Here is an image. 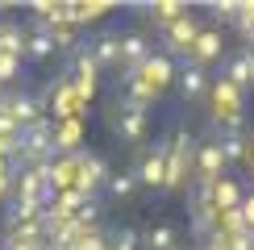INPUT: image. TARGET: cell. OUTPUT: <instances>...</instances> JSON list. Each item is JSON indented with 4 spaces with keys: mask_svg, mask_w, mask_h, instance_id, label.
<instances>
[{
    "mask_svg": "<svg viewBox=\"0 0 254 250\" xmlns=\"http://www.w3.org/2000/svg\"><path fill=\"white\" fill-rule=\"evenodd\" d=\"M0 175H8V159H0Z\"/></svg>",
    "mask_w": 254,
    "mask_h": 250,
    "instance_id": "cell-29",
    "label": "cell"
},
{
    "mask_svg": "<svg viewBox=\"0 0 254 250\" xmlns=\"http://www.w3.org/2000/svg\"><path fill=\"white\" fill-rule=\"evenodd\" d=\"M113 4H104V0H96V4H71V21H92V17H104Z\"/></svg>",
    "mask_w": 254,
    "mask_h": 250,
    "instance_id": "cell-18",
    "label": "cell"
},
{
    "mask_svg": "<svg viewBox=\"0 0 254 250\" xmlns=\"http://www.w3.org/2000/svg\"><path fill=\"white\" fill-rule=\"evenodd\" d=\"M25 50H29L34 59H46L50 50H55V38H50V29H46V34H34V38L25 42Z\"/></svg>",
    "mask_w": 254,
    "mask_h": 250,
    "instance_id": "cell-20",
    "label": "cell"
},
{
    "mask_svg": "<svg viewBox=\"0 0 254 250\" xmlns=\"http://www.w3.org/2000/svg\"><path fill=\"white\" fill-rule=\"evenodd\" d=\"M184 13H188V8H184V4H175V0H163V4H150V17H154V21H158L163 29L171 25V21H179Z\"/></svg>",
    "mask_w": 254,
    "mask_h": 250,
    "instance_id": "cell-17",
    "label": "cell"
},
{
    "mask_svg": "<svg viewBox=\"0 0 254 250\" xmlns=\"http://www.w3.org/2000/svg\"><path fill=\"white\" fill-rule=\"evenodd\" d=\"M192 146H196L192 133H175L171 150H167V175H163V188H167V192H175V188L188 180V159H192Z\"/></svg>",
    "mask_w": 254,
    "mask_h": 250,
    "instance_id": "cell-2",
    "label": "cell"
},
{
    "mask_svg": "<svg viewBox=\"0 0 254 250\" xmlns=\"http://www.w3.org/2000/svg\"><path fill=\"white\" fill-rule=\"evenodd\" d=\"M163 175H167V150H163V146H154V150L142 159V167L133 171V180L146 184V188H163Z\"/></svg>",
    "mask_w": 254,
    "mask_h": 250,
    "instance_id": "cell-9",
    "label": "cell"
},
{
    "mask_svg": "<svg viewBox=\"0 0 254 250\" xmlns=\"http://www.w3.org/2000/svg\"><path fill=\"white\" fill-rule=\"evenodd\" d=\"M221 154H225V163H238V159H246V138L229 133V138L221 142Z\"/></svg>",
    "mask_w": 254,
    "mask_h": 250,
    "instance_id": "cell-19",
    "label": "cell"
},
{
    "mask_svg": "<svg viewBox=\"0 0 254 250\" xmlns=\"http://www.w3.org/2000/svg\"><path fill=\"white\" fill-rule=\"evenodd\" d=\"M133 75H137V79H142L146 88H150L154 96H158V92H163L167 83L175 79V67H171V59H163V55H150V59L142 62V67L133 71Z\"/></svg>",
    "mask_w": 254,
    "mask_h": 250,
    "instance_id": "cell-4",
    "label": "cell"
},
{
    "mask_svg": "<svg viewBox=\"0 0 254 250\" xmlns=\"http://www.w3.org/2000/svg\"><path fill=\"white\" fill-rule=\"evenodd\" d=\"M150 59V42H146L142 34H121V62H125V71H133L142 67V62Z\"/></svg>",
    "mask_w": 254,
    "mask_h": 250,
    "instance_id": "cell-13",
    "label": "cell"
},
{
    "mask_svg": "<svg viewBox=\"0 0 254 250\" xmlns=\"http://www.w3.org/2000/svg\"><path fill=\"white\" fill-rule=\"evenodd\" d=\"M150 250H175V229L171 225L150 229Z\"/></svg>",
    "mask_w": 254,
    "mask_h": 250,
    "instance_id": "cell-21",
    "label": "cell"
},
{
    "mask_svg": "<svg viewBox=\"0 0 254 250\" xmlns=\"http://www.w3.org/2000/svg\"><path fill=\"white\" fill-rule=\"evenodd\" d=\"M83 50L92 55L96 67H117V62H121V38H117V34H96Z\"/></svg>",
    "mask_w": 254,
    "mask_h": 250,
    "instance_id": "cell-7",
    "label": "cell"
},
{
    "mask_svg": "<svg viewBox=\"0 0 254 250\" xmlns=\"http://www.w3.org/2000/svg\"><path fill=\"white\" fill-rule=\"evenodd\" d=\"M213 13L225 17V21H238V4H234V0H221V4H213Z\"/></svg>",
    "mask_w": 254,
    "mask_h": 250,
    "instance_id": "cell-25",
    "label": "cell"
},
{
    "mask_svg": "<svg viewBox=\"0 0 254 250\" xmlns=\"http://www.w3.org/2000/svg\"><path fill=\"white\" fill-rule=\"evenodd\" d=\"M17 154L29 163H42L55 154V125H50V117H38L34 125H25L17 133Z\"/></svg>",
    "mask_w": 254,
    "mask_h": 250,
    "instance_id": "cell-1",
    "label": "cell"
},
{
    "mask_svg": "<svg viewBox=\"0 0 254 250\" xmlns=\"http://www.w3.org/2000/svg\"><path fill=\"white\" fill-rule=\"evenodd\" d=\"M221 55V34L217 29H200L196 42H192V50H188V62H196V67H208Z\"/></svg>",
    "mask_w": 254,
    "mask_h": 250,
    "instance_id": "cell-11",
    "label": "cell"
},
{
    "mask_svg": "<svg viewBox=\"0 0 254 250\" xmlns=\"http://www.w3.org/2000/svg\"><path fill=\"white\" fill-rule=\"evenodd\" d=\"M117 133L125 142H142L146 138V109H133V104H125L121 117H117Z\"/></svg>",
    "mask_w": 254,
    "mask_h": 250,
    "instance_id": "cell-14",
    "label": "cell"
},
{
    "mask_svg": "<svg viewBox=\"0 0 254 250\" xmlns=\"http://www.w3.org/2000/svg\"><path fill=\"white\" fill-rule=\"evenodd\" d=\"M242 217H246V229H250V234H254V196H250L246 204H242Z\"/></svg>",
    "mask_w": 254,
    "mask_h": 250,
    "instance_id": "cell-26",
    "label": "cell"
},
{
    "mask_svg": "<svg viewBox=\"0 0 254 250\" xmlns=\"http://www.w3.org/2000/svg\"><path fill=\"white\" fill-rule=\"evenodd\" d=\"M79 138H83V125H79L75 117H67V121L55 129V150H75Z\"/></svg>",
    "mask_w": 254,
    "mask_h": 250,
    "instance_id": "cell-16",
    "label": "cell"
},
{
    "mask_svg": "<svg viewBox=\"0 0 254 250\" xmlns=\"http://www.w3.org/2000/svg\"><path fill=\"white\" fill-rule=\"evenodd\" d=\"M133 188H137L133 175H109V192L113 196H133Z\"/></svg>",
    "mask_w": 254,
    "mask_h": 250,
    "instance_id": "cell-22",
    "label": "cell"
},
{
    "mask_svg": "<svg viewBox=\"0 0 254 250\" xmlns=\"http://www.w3.org/2000/svg\"><path fill=\"white\" fill-rule=\"evenodd\" d=\"M225 83H234V88L242 92L246 83H254V62H250V46L242 50V55L229 59V67H225Z\"/></svg>",
    "mask_w": 254,
    "mask_h": 250,
    "instance_id": "cell-15",
    "label": "cell"
},
{
    "mask_svg": "<svg viewBox=\"0 0 254 250\" xmlns=\"http://www.w3.org/2000/svg\"><path fill=\"white\" fill-rule=\"evenodd\" d=\"M8 250H46V242H17V238H13Z\"/></svg>",
    "mask_w": 254,
    "mask_h": 250,
    "instance_id": "cell-27",
    "label": "cell"
},
{
    "mask_svg": "<svg viewBox=\"0 0 254 250\" xmlns=\"http://www.w3.org/2000/svg\"><path fill=\"white\" fill-rule=\"evenodd\" d=\"M221 171H225V154H221V142H200V154H196V180L200 184H217Z\"/></svg>",
    "mask_w": 254,
    "mask_h": 250,
    "instance_id": "cell-3",
    "label": "cell"
},
{
    "mask_svg": "<svg viewBox=\"0 0 254 250\" xmlns=\"http://www.w3.org/2000/svg\"><path fill=\"white\" fill-rule=\"evenodd\" d=\"M163 34H167V46H171V55H188V50H192V42H196V34H200V29H196V21H192V17L184 13L179 21H171V25H167Z\"/></svg>",
    "mask_w": 254,
    "mask_h": 250,
    "instance_id": "cell-8",
    "label": "cell"
},
{
    "mask_svg": "<svg viewBox=\"0 0 254 250\" xmlns=\"http://www.w3.org/2000/svg\"><path fill=\"white\" fill-rule=\"evenodd\" d=\"M109 250H137V234H133V229H121V234L113 238Z\"/></svg>",
    "mask_w": 254,
    "mask_h": 250,
    "instance_id": "cell-23",
    "label": "cell"
},
{
    "mask_svg": "<svg viewBox=\"0 0 254 250\" xmlns=\"http://www.w3.org/2000/svg\"><path fill=\"white\" fill-rule=\"evenodd\" d=\"M238 25L254 38V0H250V4H238Z\"/></svg>",
    "mask_w": 254,
    "mask_h": 250,
    "instance_id": "cell-24",
    "label": "cell"
},
{
    "mask_svg": "<svg viewBox=\"0 0 254 250\" xmlns=\"http://www.w3.org/2000/svg\"><path fill=\"white\" fill-rule=\"evenodd\" d=\"M208 88H213L208 71L196 67V62H184V71H179V92H184V100H200Z\"/></svg>",
    "mask_w": 254,
    "mask_h": 250,
    "instance_id": "cell-10",
    "label": "cell"
},
{
    "mask_svg": "<svg viewBox=\"0 0 254 250\" xmlns=\"http://www.w3.org/2000/svg\"><path fill=\"white\" fill-rule=\"evenodd\" d=\"M0 113H8V117L17 121V129H25V125H34V121L42 117V104H38L34 96H25V92H17V96H4Z\"/></svg>",
    "mask_w": 254,
    "mask_h": 250,
    "instance_id": "cell-6",
    "label": "cell"
},
{
    "mask_svg": "<svg viewBox=\"0 0 254 250\" xmlns=\"http://www.w3.org/2000/svg\"><path fill=\"white\" fill-rule=\"evenodd\" d=\"M8 184H13V175H0V196L8 192Z\"/></svg>",
    "mask_w": 254,
    "mask_h": 250,
    "instance_id": "cell-28",
    "label": "cell"
},
{
    "mask_svg": "<svg viewBox=\"0 0 254 250\" xmlns=\"http://www.w3.org/2000/svg\"><path fill=\"white\" fill-rule=\"evenodd\" d=\"M96 184H109V167H104V159H96V154H79V175H75V192L88 196Z\"/></svg>",
    "mask_w": 254,
    "mask_h": 250,
    "instance_id": "cell-5",
    "label": "cell"
},
{
    "mask_svg": "<svg viewBox=\"0 0 254 250\" xmlns=\"http://www.w3.org/2000/svg\"><path fill=\"white\" fill-rule=\"evenodd\" d=\"M96 62H92L88 50H75V96L79 100H88L92 92H96Z\"/></svg>",
    "mask_w": 254,
    "mask_h": 250,
    "instance_id": "cell-12",
    "label": "cell"
}]
</instances>
